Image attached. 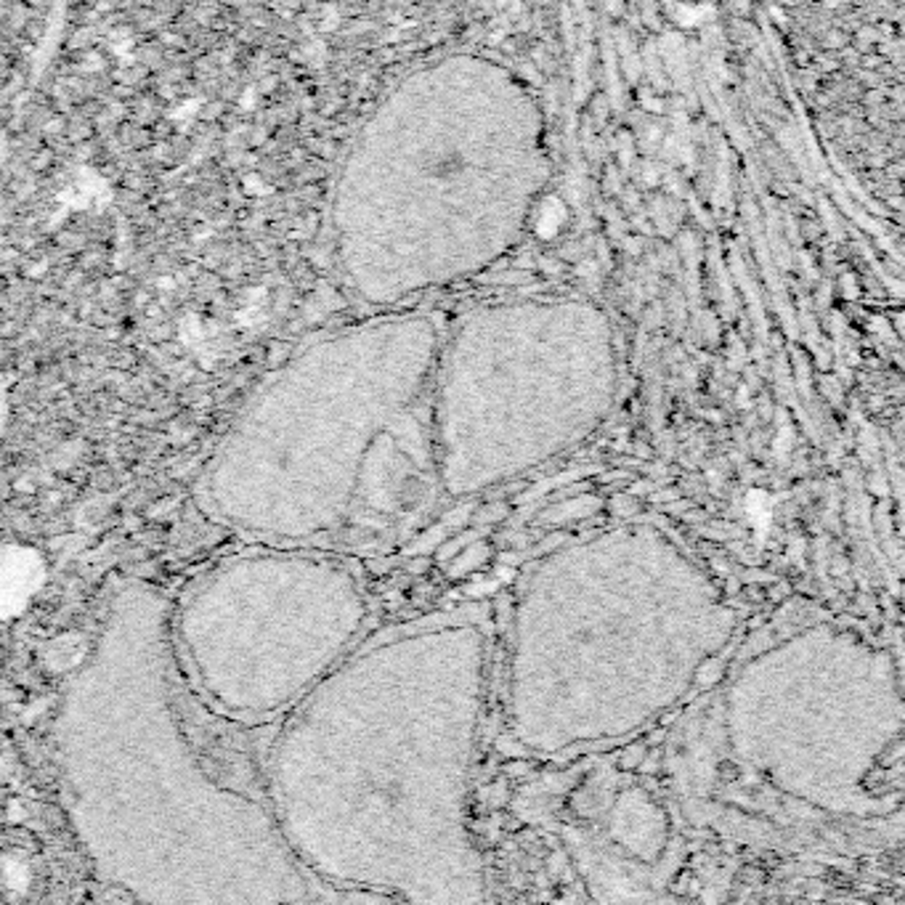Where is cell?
I'll list each match as a JSON object with an SVG mask.
<instances>
[{
    "label": "cell",
    "instance_id": "cell-1",
    "mask_svg": "<svg viewBox=\"0 0 905 905\" xmlns=\"http://www.w3.org/2000/svg\"><path fill=\"white\" fill-rule=\"evenodd\" d=\"M545 175L526 85L483 56L433 61L383 98L345 157L340 263L372 300L470 276L518 242Z\"/></svg>",
    "mask_w": 905,
    "mask_h": 905
}]
</instances>
